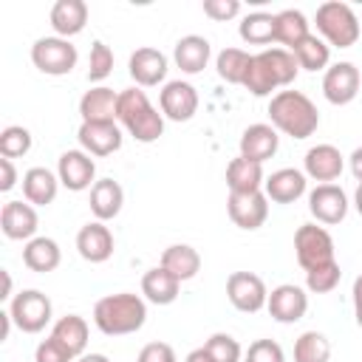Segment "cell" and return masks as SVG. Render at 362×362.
<instances>
[{
  "label": "cell",
  "mask_w": 362,
  "mask_h": 362,
  "mask_svg": "<svg viewBox=\"0 0 362 362\" xmlns=\"http://www.w3.org/2000/svg\"><path fill=\"white\" fill-rule=\"evenodd\" d=\"M76 249L88 263H105L113 255V232L102 221H90L76 232Z\"/></svg>",
  "instance_id": "ffe728a7"
},
{
  "label": "cell",
  "mask_w": 362,
  "mask_h": 362,
  "mask_svg": "<svg viewBox=\"0 0 362 362\" xmlns=\"http://www.w3.org/2000/svg\"><path fill=\"white\" fill-rule=\"evenodd\" d=\"M294 252H297V263L305 272H311L317 266L334 263V238L328 235L325 226L303 223L294 232Z\"/></svg>",
  "instance_id": "52a82bcc"
},
{
  "label": "cell",
  "mask_w": 362,
  "mask_h": 362,
  "mask_svg": "<svg viewBox=\"0 0 362 362\" xmlns=\"http://www.w3.org/2000/svg\"><path fill=\"white\" fill-rule=\"evenodd\" d=\"M263 164L249 161L243 156L232 158L226 167V187L229 192H257L263 187Z\"/></svg>",
  "instance_id": "4dcf8cb0"
},
{
  "label": "cell",
  "mask_w": 362,
  "mask_h": 362,
  "mask_svg": "<svg viewBox=\"0 0 362 362\" xmlns=\"http://www.w3.org/2000/svg\"><path fill=\"white\" fill-rule=\"evenodd\" d=\"M76 362H110L105 354H82Z\"/></svg>",
  "instance_id": "816d5d0a"
},
{
  "label": "cell",
  "mask_w": 362,
  "mask_h": 362,
  "mask_svg": "<svg viewBox=\"0 0 362 362\" xmlns=\"http://www.w3.org/2000/svg\"><path fill=\"white\" fill-rule=\"evenodd\" d=\"M158 107L161 116H167L170 122H189L198 110V90L184 79H173L161 88Z\"/></svg>",
  "instance_id": "5bb4252c"
},
{
  "label": "cell",
  "mask_w": 362,
  "mask_h": 362,
  "mask_svg": "<svg viewBox=\"0 0 362 362\" xmlns=\"http://www.w3.org/2000/svg\"><path fill=\"white\" fill-rule=\"evenodd\" d=\"M204 348L209 351V356H212L215 362H240V356H243L240 342H238L232 334H223V331L212 334V337L204 342Z\"/></svg>",
  "instance_id": "60d3db41"
},
{
  "label": "cell",
  "mask_w": 362,
  "mask_h": 362,
  "mask_svg": "<svg viewBox=\"0 0 362 362\" xmlns=\"http://www.w3.org/2000/svg\"><path fill=\"white\" fill-rule=\"evenodd\" d=\"M303 167H305V178H314L320 184H331V181H337L342 175L345 156L334 144H314L305 153Z\"/></svg>",
  "instance_id": "e0dca14e"
},
{
  "label": "cell",
  "mask_w": 362,
  "mask_h": 362,
  "mask_svg": "<svg viewBox=\"0 0 362 362\" xmlns=\"http://www.w3.org/2000/svg\"><path fill=\"white\" fill-rule=\"evenodd\" d=\"M308 34V20L300 8H283L274 14V42L286 45L288 51L297 48Z\"/></svg>",
  "instance_id": "f546056e"
},
{
  "label": "cell",
  "mask_w": 362,
  "mask_h": 362,
  "mask_svg": "<svg viewBox=\"0 0 362 362\" xmlns=\"http://www.w3.org/2000/svg\"><path fill=\"white\" fill-rule=\"evenodd\" d=\"M51 337L59 339V342L79 359V356L85 354V345H88V322H85V317H79V314H65V317H59V320L54 322Z\"/></svg>",
  "instance_id": "1f68e13d"
},
{
  "label": "cell",
  "mask_w": 362,
  "mask_h": 362,
  "mask_svg": "<svg viewBox=\"0 0 362 362\" xmlns=\"http://www.w3.org/2000/svg\"><path fill=\"white\" fill-rule=\"evenodd\" d=\"M359 68L354 62H334L331 68H325V76H322V96L331 102V105H348L356 99L359 93Z\"/></svg>",
  "instance_id": "4fadbf2b"
},
{
  "label": "cell",
  "mask_w": 362,
  "mask_h": 362,
  "mask_svg": "<svg viewBox=\"0 0 362 362\" xmlns=\"http://www.w3.org/2000/svg\"><path fill=\"white\" fill-rule=\"evenodd\" d=\"M243 362H286V354L274 339H255L246 348Z\"/></svg>",
  "instance_id": "7bdbcfd3"
},
{
  "label": "cell",
  "mask_w": 362,
  "mask_h": 362,
  "mask_svg": "<svg viewBox=\"0 0 362 362\" xmlns=\"http://www.w3.org/2000/svg\"><path fill=\"white\" fill-rule=\"evenodd\" d=\"M266 308H269L272 320H277V322H297L308 311V294H305V288H300L294 283H280L269 291Z\"/></svg>",
  "instance_id": "9a60e30c"
},
{
  "label": "cell",
  "mask_w": 362,
  "mask_h": 362,
  "mask_svg": "<svg viewBox=\"0 0 362 362\" xmlns=\"http://www.w3.org/2000/svg\"><path fill=\"white\" fill-rule=\"evenodd\" d=\"M158 266H164L170 274H175L184 283V280H192L201 272V255L189 243H173V246H167L161 252V263Z\"/></svg>",
  "instance_id": "83f0119b"
},
{
  "label": "cell",
  "mask_w": 362,
  "mask_h": 362,
  "mask_svg": "<svg viewBox=\"0 0 362 362\" xmlns=\"http://www.w3.org/2000/svg\"><path fill=\"white\" fill-rule=\"evenodd\" d=\"M226 297H229V303L238 311L257 314L260 308H266L269 291H266V283L257 274H252V272H232L226 277Z\"/></svg>",
  "instance_id": "ba28073f"
},
{
  "label": "cell",
  "mask_w": 362,
  "mask_h": 362,
  "mask_svg": "<svg viewBox=\"0 0 362 362\" xmlns=\"http://www.w3.org/2000/svg\"><path fill=\"white\" fill-rule=\"evenodd\" d=\"M226 212L238 229H260L269 218V198L263 189L257 192H229L226 198Z\"/></svg>",
  "instance_id": "9c48e42d"
},
{
  "label": "cell",
  "mask_w": 362,
  "mask_h": 362,
  "mask_svg": "<svg viewBox=\"0 0 362 362\" xmlns=\"http://www.w3.org/2000/svg\"><path fill=\"white\" fill-rule=\"evenodd\" d=\"M116 122L141 144L158 141L164 136V116L153 107V102L141 88H127L119 93Z\"/></svg>",
  "instance_id": "3957f363"
},
{
  "label": "cell",
  "mask_w": 362,
  "mask_h": 362,
  "mask_svg": "<svg viewBox=\"0 0 362 362\" xmlns=\"http://www.w3.org/2000/svg\"><path fill=\"white\" fill-rule=\"evenodd\" d=\"M331 342L320 331H303L294 342V362H328Z\"/></svg>",
  "instance_id": "8d00e7d4"
},
{
  "label": "cell",
  "mask_w": 362,
  "mask_h": 362,
  "mask_svg": "<svg viewBox=\"0 0 362 362\" xmlns=\"http://www.w3.org/2000/svg\"><path fill=\"white\" fill-rule=\"evenodd\" d=\"M79 54L76 45H71V40L65 37H40L31 45V62L37 71L48 74V76H65L74 71Z\"/></svg>",
  "instance_id": "8992f818"
},
{
  "label": "cell",
  "mask_w": 362,
  "mask_h": 362,
  "mask_svg": "<svg viewBox=\"0 0 362 362\" xmlns=\"http://www.w3.org/2000/svg\"><path fill=\"white\" fill-rule=\"evenodd\" d=\"M277 147H280L277 130L272 124H263V122L249 124L240 136V156L249 158V161H257V164L269 161L277 153Z\"/></svg>",
  "instance_id": "44dd1931"
},
{
  "label": "cell",
  "mask_w": 362,
  "mask_h": 362,
  "mask_svg": "<svg viewBox=\"0 0 362 362\" xmlns=\"http://www.w3.org/2000/svg\"><path fill=\"white\" fill-rule=\"evenodd\" d=\"M184 362H215V359H212V356H209V351H206V348L201 345V348H195V351H189Z\"/></svg>",
  "instance_id": "681fc988"
},
{
  "label": "cell",
  "mask_w": 362,
  "mask_h": 362,
  "mask_svg": "<svg viewBox=\"0 0 362 362\" xmlns=\"http://www.w3.org/2000/svg\"><path fill=\"white\" fill-rule=\"evenodd\" d=\"M116 107H119V93L107 85H96L82 93L79 99V116L82 122H116Z\"/></svg>",
  "instance_id": "7402d4cb"
},
{
  "label": "cell",
  "mask_w": 362,
  "mask_h": 362,
  "mask_svg": "<svg viewBox=\"0 0 362 362\" xmlns=\"http://www.w3.org/2000/svg\"><path fill=\"white\" fill-rule=\"evenodd\" d=\"M127 71H130V76L139 88H153V85L164 82V76H167V57L158 48H150V45L136 48L130 54Z\"/></svg>",
  "instance_id": "ac0fdd59"
},
{
  "label": "cell",
  "mask_w": 362,
  "mask_h": 362,
  "mask_svg": "<svg viewBox=\"0 0 362 362\" xmlns=\"http://www.w3.org/2000/svg\"><path fill=\"white\" fill-rule=\"evenodd\" d=\"M238 34L249 45L274 42V14H269V11H252V14H246L240 20V25H238Z\"/></svg>",
  "instance_id": "e575fe53"
},
{
  "label": "cell",
  "mask_w": 362,
  "mask_h": 362,
  "mask_svg": "<svg viewBox=\"0 0 362 362\" xmlns=\"http://www.w3.org/2000/svg\"><path fill=\"white\" fill-rule=\"evenodd\" d=\"M243 88L252 96H269L272 90H277V79H274V74L269 71V65H266V59L260 54H252V62H249Z\"/></svg>",
  "instance_id": "74e56055"
},
{
  "label": "cell",
  "mask_w": 362,
  "mask_h": 362,
  "mask_svg": "<svg viewBox=\"0 0 362 362\" xmlns=\"http://www.w3.org/2000/svg\"><path fill=\"white\" fill-rule=\"evenodd\" d=\"M90 212L96 221H113L119 212H122V204H124V189L119 181L113 178H99L93 187H90Z\"/></svg>",
  "instance_id": "d4e9b609"
},
{
  "label": "cell",
  "mask_w": 362,
  "mask_h": 362,
  "mask_svg": "<svg viewBox=\"0 0 362 362\" xmlns=\"http://www.w3.org/2000/svg\"><path fill=\"white\" fill-rule=\"evenodd\" d=\"M31 150V133H28V127H23V124H8V127H3V133H0V156L3 158H20V156H25Z\"/></svg>",
  "instance_id": "f35d334b"
},
{
  "label": "cell",
  "mask_w": 362,
  "mask_h": 362,
  "mask_svg": "<svg viewBox=\"0 0 362 362\" xmlns=\"http://www.w3.org/2000/svg\"><path fill=\"white\" fill-rule=\"evenodd\" d=\"M40 226L37 209L28 201H6L0 209V229L8 240H31Z\"/></svg>",
  "instance_id": "2e32d148"
},
{
  "label": "cell",
  "mask_w": 362,
  "mask_h": 362,
  "mask_svg": "<svg viewBox=\"0 0 362 362\" xmlns=\"http://www.w3.org/2000/svg\"><path fill=\"white\" fill-rule=\"evenodd\" d=\"M204 14L215 23H226L240 14V3L238 0H204Z\"/></svg>",
  "instance_id": "f6af8a7d"
},
{
  "label": "cell",
  "mask_w": 362,
  "mask_h": 362,
  "mask_svg": "<svg viewBox=\"0 0 362 362\" xmlns=\"http://www.w3.org/2000/svg\"><path fill=\"white\" fill-rule=\"evenodd\" d=\"M57 175H59V184L71 192H82V189H90L96 181V161L85 153V150H65L57 161Z\"/></svg>",
  "instance_id": "7c38bea8"
},
{
  "label": "cell",
  "mask_w": 362,
  "mask_h": 362,
  "mask_svg": "<svg viewBox=\"0 0 362 362\" xmlns=\"http://www.w3.org/2000/svg\"><path fill=\"white\" fill-rule=\"evenodd\" d=\"M354 206H356V212L362 215V181L356 184V192H354Z\"/></svg>",
  "instance_id": "db71d44e"
},
{
  "label": "cell",
  "mask_w": 362,
  "mask_h": 362,
  "mask_svg": "<svg viewBox=\"0 0 362 362\" xmlns=\"http://www.w3.org/2000/svg\"><path fill=\"white\" fill-rule=\"evenodd\" d=\"M8 314L14 320V325L23 334H40L54 314V305L48 300V294H42L40 288H23L20 294L11 297L8 303Z\"/></svg>",
  "instance_id": "5b68a950"
},
{
  "label": "cell",
  "mask_w": 362,
  "mask_h": 362,
  "mask_svg": "<svg viewBox=\"0 0 362 362\" xmlns=\"http://www.w3.org/2000/svg\"><path fill=\"white\" fill-rule=\"evenodd\" d=\"M136 362H178V359H175L173 345H167V342H147L139 351V359Z\"/></svg>",
  "instance_id": "bcb514c9"
},
{
  "label": "cell",
  "mask_w": 362,
  "mask_h": 362,
  "mask_svg": "<svg viewBox=\"0 0 362 362\" xmlns=\"http://www.w3.org/2000/svg\"><path fill=\"white\" fill-rule=\"evenodd\" d=\"M0 192H8L14 184H17V170H14V161L11 158H3L0 156Z\"/></svg>",
  "instance_id": "7dc6e473"
},
{
  "label": "cell",
  "mask_w": 362,
  "mask_h": 362,
  "mask_svg": "<svg viewBox=\"0 0 362 362\" xmlns=\"http://www.w3.org/2000/svg\"><path fill=\"white\" fill-rule=\"evenodd\" d=\"M74 359L76 356L59 339H54V337H45L37 345V351H34V362H74Z\"/></svg>",
  "instance_id": "ee69618b"
},
{
  "label": "cell",
  "mask_w": 362,
  "mask_h": 362,
  "mask_svg": "<svg viewBox=\"0 0 362 362\" xmlns=\"http://www.w3.org/2000/svg\"><path fill=\"white\" fill-rule=\"evenodd\" d=\"M317 31L322 34V40L328 45L337 48H351L359 40V17L354 14V8L348 3L339 0H328L317 8Z\"/></svg>",
  "instance_id": "277c9868"
},
{
  "label": "cell",
  "mask_w": 362,
  "mask_h": 362,
  "mask_svg": "<svg viewBox=\"0 0 362 362\" xmlns=\"http://www.w3.org/2000/svg\"><path fill=\"white\" fill-rule=\"evenodd\" d=\"M348 195L342 187L337 184H317L311 192H308V212L317 218V223H325V226H334L339 221H345L348 215Z\"/></svg>",
  "instance_id": "30bf717a"
},
{
  "label": "cell",
  "mask_w": 362,
  "mask_h": 362,
  "mask_svg": "<svg viewBox=\"0 0 362 362\" xmlns=\"http://www.w3.org/2000/svg\"><path fill=\"white\" fill-rule=\"evenodd\" d=\"M269 119L291 139H308L320 127V110L303 90H277L269 102Z\"/></svg>",
  "instance_id": "6da1fadb"
},
{
  "label": "cell",
  "mask_w": 362,
  "mask_h": 362,
  "mask_svg": "<svg viewBox=\"0 0 362 362\" xmlns=\"http://www.w3.org/2000/svg\"><path fill=\"white\" fill-rule=\"evenodd\" d=\"M51 28L57 31V37H74L85 28L88 23V3L85 0H57L51 6Z\"/></svg>",
  "instance_id": "484cf974"
},
{
  "label": "cell",
  "mask_w": 362,
  "mask_h": 362,
  "mask_svg": "<svg viewBox=\"0 0 362 362\" xmlns=\"http://www.w3.org/2000/svg\"><path fill=\"white\" fill-rule=\"evenodd\" d=\"M354 314H356V325L362 328V305H356V308H354Z\"/></svg>",
  "instance_id": "11a10c76"
},
{
  "label": "cell",
  "mask_w": 362,
  "mask_h": 362,
  "mask_svg": "<svg viewBox=\"0 0 362 362\" xmlns=\"http://www.w3.org/2000/svg\"><path fill=\"white\" fill-rule=\"evenodd\" d=\"M260 57L266 59L269 71L274 74L277 88H288V85L297 79L300 65H297V59H294V54H291L288 48H263Z\"/></svg>",
  "instance_id": "d590c367"
},
{
  "label": "cell",
  "mask_w": 362,
  "mask_h": 362,
  "mask_svg": "<svg viewBox=\"0 0 362 362\" xmlns=\"http://www.w3.org/2000/svg\"><path fill=\"white\" fill-rule=\"evenodd\" d=\"M351 294H354V308H356V305H362V274L354 280V288H351Z\"/></svg>",
  "instance_id": "f907efd6"
},
{
  "label": "cell",
  "mask_w": 362,
  "mask_h": 362,
  "mask_svg": "<svg viewBox=\"0 0 362 362\" xmlns=\"http://www.w3.org/2000/svg\"><path fill=\"white\" fill-rule=\"evenodd\" d=\"M3 280H6V288H3L0 297H3V300H11V274H8L6 269H3Z\"/></svg>",
  "instance_id": "f5cc1de1"
},
{
  "label": "cell",
  "mask_w": 362,
  "mask_h": 362,
  "mask_svg": "<svg viewBox=\"0 0 362 362\" xmlns=\"http://www.w3.org/2000/svg\"><path fill=\"white\" fill-rule=\"evenodd\" d=\"M59 260H62V252H59V243L54 238H31L23 246V263L31 272L48 274L59 266Z\"/></svg>",
  "instance_id": "f1b7e54d"
},
{
  "label": "cell",
  "mask_w": 362,
  "mask_h": 362,
  "mask_svg": "<svg viewBox=\"0 0 362 362\" xmlns=\"http://www.w3.org/2000/svg\"><path fill=\"white\" fill-rule=\"evenodd\" d=\"M110 71H113V51L102 40H93L88 59V82H102L110 76Z\"/></svg>",
  "instance_id": "b9f144b4"
},
{
  "label": "cell",
  "mask_w": 362,
  "mask_h": 362,
  "mask_svg": "<svg viewBox=\"0 0 362 362\" xmlns=\"http://www.w3.org/2000/svg\"><path fill=\"white\" fill-rule=\"evenodd\" d=\"M300 71H322L328 68V59H331V45L317 37V34H308L297 48H291Z\"/></svg>",
  "instance_id": "d6a6232c"
},
{
  "label": "cell",
  "mask_w": 362,
  "mask_h": 362,
  "mask_svg": "<svg viewBox=\"0 0 362 362\" xmlns=\"http://www.w3.org/2000/svg\"><path fill=\"white\" fill-rule=\"evenodd\" d=\"M79 150L88 156H113L122 147V124L119 122H82L76 130Z\"/></svg>",
  "instance_id": "8fae6325"
},
{
  "label": "cell",
  "mask_w": 362,
  "mask_h": 362,
  "mask_svg": "<svg viewBox=\"0 0 362 362\" xmlns=\"http://www.w3.org/2000/svg\"><path fill=\"white\" fill-rule=\"evenodd\" d=\"M348 164H351V173L356 181H362V147H356L351 156H348Z\"/></svg>",
  "instance_id": "c3c4849f"
},
{
  "label": "cell",
  "mask_w": 362,
  "mask_h": 362,
  "mask_svg": "<svg viewBox=\"0 0 362 362\" xmlns=\"http://www.w3.org/2000/svg\"><path fill=\"white\" fill-rule=\"evenodd\" d=\"M181 291V280L175 274H170L164 266H156V269H147L144 277H141V294L156 303V305H170L175 303Z\"/></svg>",
  "instance_id": "4316f807"
},
{
  "label": "cell",
  "mask_w": 362,
  "mask_h": 362,
  "mask_svg": "<svg viewBox=\"0 0 362 362\" xmlns=\"http://www.w3.org/2000/svg\"><path fill=\"white\" fill-rule=\"evenodd\" d=\"M209 57H212V45H209V40L201 37V34H187V37H181V40L175 42V48H173V59H175V65H178L184 74H201V71L206 68Z\"/></svg>",
  "instance_id": "603a6c76"
},
{
  "label": "cell",
  "mask_w": 362,
  "mask_h": 362,
  "mask_svg": "<svg viewBox=\"0 0 362 362\" xmlns=\"http://www.w3.org/2000/svg\"><path fill=\"white\" fill-rule=\"evenodd\" d=\"M305 173L303 170H294V167H283V170H274L266 181H263V192L269 201L274 204H294L297 198L305 195Z\"/></svg>",
  "instance_id": "d6986e66"
},
{
  "label": "cell",
  "mask_w": 362,
  "mask_h": 362,
  "mask_svg": "<svg viewBox=\"0 0 362 362\" xmlns=\"http://www.w3.org/2000/svg\"><path fill=\"white\" fill-rule=\"evenodd\" d=\"M59 192V175L48 167H31L23 173V195L31 206H48Z\"/></svg>",
  "instance_id": "cb8c5ba5"
},
{
  "label": "cell",
  "mask_w": 362,
  "mask_h": 362,
  "mask_svg": "<svg viewBox=\"0 0 362 362\" xmlns=\"http://www.w3.org/2000/svg\"><path fill=\"white\" fill-rule=\"evenodd\" d=\"M339 277H342V269L339 263H325V266H317L311 272H305V288L311 294H328L339 286Z\"/></svg>",
  "instance_id": "ab89813d"
},
{
  "label": "cell",
  "mask_w": 362,
  "mask_h": 362,
  "mask_svg": "<svg viewBox=\"0 0 362 362\" xmlns=\"http://www.w3.org/2000/svg\"><path fill=\"white\" fill-rule=\"evenodd\" d=\"M147 320V303L133 291H119L96 300L93 322L105 337H124L136 334Z\"/></svg>",
  "instance_id": "7a4b0ae2"
},
{
  "label": "cell",
  "mask_w": 362,
  "mask_h": 362,
  "mask_svg": "<svg viewBox=\"0 0 362 362\" xmlns=\"http://www.w3.org/2000/svg\"><path fill=\"white\" fill-rule=\"evenodd\" d=\"M249 62H252V54L249 51H243V48H223L215 57V71H218V76L223 82L243 85L246 71H249Z\"/></svg>",
  "instance_id": "836d02e7"
}]
</instances>
